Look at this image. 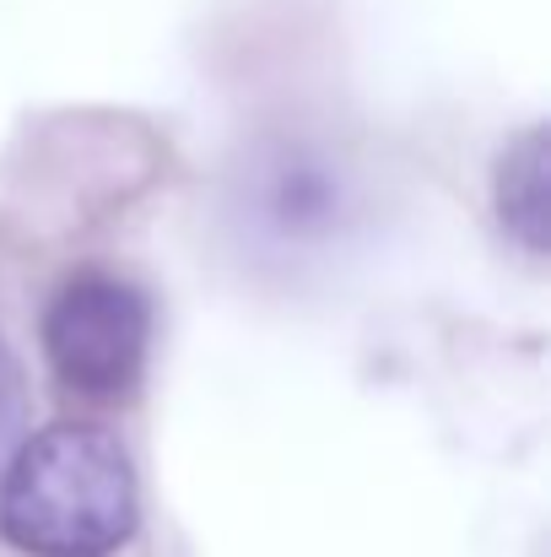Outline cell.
Instances as JSON below:
<instances>
[{"instance_id":"6da1fadb","label":"cell","mask_w":551,"mask_h":557,"mask_svg":"<svg viewBox=\"0 0 551 557\" xmlns=\"http://www.w3.org/2000/svg\"><path fill=\"white\" fill-rule=\"evenodd\" d=\"M141 525L136 460L103 422L60 417L0 471V542L22 557H120Z\"/></svg>"},{"instance_id":"3957f363","label":"cell","mask_w":551,"mask_h":557,"mask_svg":"<svg viewBox=\"0 0 551 557\" xmlns=\"http://www.w3.org/2000/svg\"><path fill=\"white\" fill-rule=\"evenodd\" d=\"M352 216V174L320 141L287 136L249 158L243 222L271 249H314L330 244Z\"/></svg>"},{"instance_id":"7a4b0ae2","label":"cell","mask_w":551,"mask_h":557,"mask_svg":"<svg viewBox=\"0 0 551 557\" xmlns=\"http://www.w3.org/2000/svg\"><path fill=\"white\" fill-rule=\"evenodd\" d=\"M152 352V298L103 265L60 282L43 309V358L60 389L87 400H120Z\"/></svg>"},{"instance_id":"277c9868","label":"cell","mask_w":551,"mask_h":557,"mask_svg":"<svg viewBox=\"0 0 551 557\" xmlns=\"http://www.w3.org/2000/svg\"><path fill=\"white\" fill-rule=\"evenodd\" d=\"M492 206L509 238H519L530 255L547 249V131L541 125L498 152Z\"/></svg>"}]
</instances>
